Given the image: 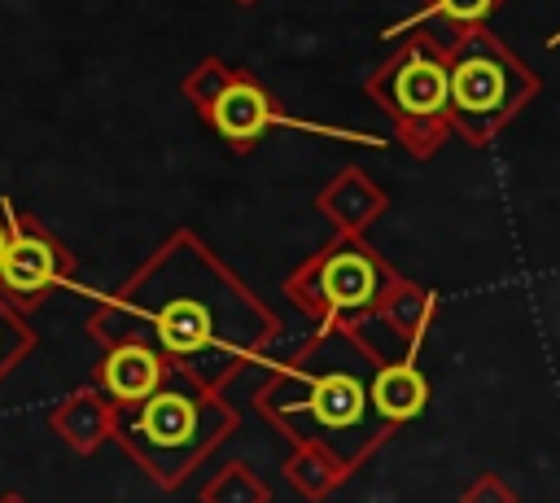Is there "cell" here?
<instances>
[{
    "label": "cell",
    "mask_w": 560,
    "mask_h": 503,
    "mask_svg": "<svg viewBox=\"0 0 560 503\" xmlns=\"http://www.w3.org/2000/svg\"><path fill=\"white\" fill-rule=\"evenodd\" d=\"M376 101L398 122V136H442L451 127L446 52L433 39H407L372 79Z\"/></svg>",
    "instance_id": "2"
},
{
    "label": "cell",
    "mask_w": 560,
    "mask_h": 503,
    "mask_svg": "<svg viewBox=\"0 0 560 503\" xmlns=\"http://www.w3.org/2000/svg\"><path fill=\"white\" fill-rule=\"evenodd\" d=\"M385 284V267L376 254L359 249V245H337L315 262V289L319 302L332 311H359L368 302H376Z\"/></svg>",
    "instance_id": "3"
},
{
    "label": "cell",
    "mask_w": 560,
    "mask_h": 503,
    "mask_svg": "<svg viewBox=\"0 0 560 503\" xmlns=\"http://www.w3.org/2000/svg\"><path fill=\"white\" fill-rule=\"evenodd\" d=\"M214 332H219V315L201 293H175L158 306V341L179 359H192V354H206L210 346H223Z\"/></svg>",
    "instance_id": "6"
},
{
    "label": "cell",
    "mask_w": 560,
    "mask_h": 503,
    "mask_svg": "<svg viewBox=\"0 0 560 503\" xmlns=\"http://www.w3.org/2000/svg\"><path fill=\"white\" fill-rule=\"evenodd\" d=\"M136 433L149 446H188L192 433H197V402L179 389H153L140 402Z\"/></svg>",
    "instance_id": "8"
},
{
    "label": "cell",
    "mask_w": 560,
    "mask_h": 503,
    "mask_svg": "<svg viewBox=\"0 0 560 503\" xmlns=\"http://www.w3.org/2000/svg\"><path fill=\"white\" fill-rule=\"evenodd\" d=\"M66 271V258L57 249V241H48L39 227H9V249L0 262V284L13 297H39L48 284H57Z\"/></svg>",
    "instance_id": "4"
},
{
    "label": "cell",
    "mask_w": 560,
    "mask_h": 503,
    "mask_svg": "<svg viewBox=\"0 0 560 503\" xmlns=\"http://www.w3.org/2000/svg\"><path fill=\"white\" fill-rule=\"evenodd\" d=\"M13 350H22V332L0 315V367L9 363V354H13Z\"/></svg>",
    "instance_id": "12"
},
{
    "label": "cell",
    "mask_w": 560,
    "mask_h": 503,
    "mask_svg": "<svg viewBox=\"0 0 560 503\" xmlns=\"http://www.w3.org/2000/svg\"><path fill=\"white\" fill-rule=\"evenodd\" d=\"M206 118H210V127H214L228 144H236V149L254 144V140H258L262 131H271V122H276L271 96H267L254 79H245V74H232L219 92H210Z\"/></svg>",
    "instance_id": "5"
},
{
    "label": "cell",
    "mask_w": 560,
    "mask_h": 503,
    "mask_svg": "<svg viewBox=\"0 0 560 503\" xmlns=\"http://www.w3.org/2000/svg\"><path fill=\"white\" fill-rule=\"evenodd\" d=\"M446 74H451V127H459L468 140H490L534 87L521 61L486 31H472L455 44Z\"/></svg>",
    "instance_id": "1"
},
{
    "label": "cell",
    "mask_w": 560,
    "mask_h": 503,
    "mask_svg": "<svg viewBox=\"0 0 560 503\" xmlns=\"http://www.w3.org/2000/svg\"><path fill=\"white\" fill-rule=\"evenodd\" d=\"M4 249H9V227L0 223V262H4Z\"/></svg>",
    "instance_id": "13"
},
{
    "label": "cell",
    "mask_w": 560,
    "mask_h": 503,
    "mask_svg": "<svg viewBox=\"0 0 560 503\" xmlns=\"http://www.w3.org/2000/svg\"><path fill=\"white\" fill-rule=\"evenodd\" d=\"M424 398H429V385L411 363H394L372 376V411L381 420H411L424 407Z\"/></svg>",
    "instance_id": "10"
},
{
    "label": "cell",
    "mask_w": 560,
    "mask_h": 503,
    "mask_svg": "<svg viewBox=\"0 0 560 503\" xmlns=\"http://www.w3.org/2000/svg\"><path fill=\"white\" fill-rule=\"evenodd\" d=\"M306 416L324 429V433H359L368 420V385L354 372H324L311 381L306 394Z\"/></svg>",
    "instance_id": "7"
},
{
    "label": "cell",
    "mask_w": 560,
    "mask_h": 503,
    "mask_svg": "<svg viewBox=\"0 0 560 503\" xmlns=\"http://www.w3.org/2000/svg\"><path fill=\"white\" fill-rule=\"evenodd\" d=\"M494 9H499V0H424V9L416 13V22H424V17H442L446 26L472 35Z\"/></svg>",
    "instance_id": "11"
},
{
    "label": "cell",
    "mask_w": 560,
    "mask_h": 503,
    "mask_svg": "<svg viewBox=\"0 0 560 503\" xmlns=\"http://www.w3.org/2000/svg\"><path fill=\"white\" fill-rule=\"evenodd\" d=\"M101 381H105V389H109L118 402H144V398L158 389V381H162V363H158L153 350H144V346L131 341V346H118V350L105 359Z\"/></svg>",
    "instance_id": "9"
}]
</instances>
